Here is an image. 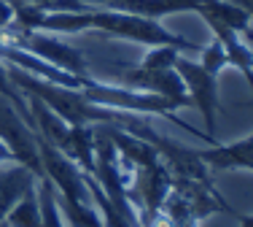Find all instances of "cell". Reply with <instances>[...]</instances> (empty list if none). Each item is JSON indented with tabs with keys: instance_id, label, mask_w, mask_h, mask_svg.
<instances>
[{
	"instance_id": "cell-12",
	"label": "cell",
	"mask_w": 253,
	"mask_h": 227,
	"mask_svg": "<svg viewBox=\"0 0 253 227\" xmlns=\"http://www.w3.org/2000/svg\"><path fill=\"white\" fill-rule=\"evenodd\" d=\"M205 25L213 30V38H218L221 46H224L226 65L237 68L245 76V81L251 84V95H253V49L243 41V35L234 33L232 27L221 25V22H213V19H205Z\"/></svg>"
},
{
	"instance_id": "cell-1",
	"label": "cell",
	"mask_w": 253,
	"mask_h": 227,
	"mask_svg": "<svg viewBox=\"0 0 253 227\" xmlns=\"http://www.w3.org/2000/svg\"><path fill=\"white\" fill-rule=\"evenodd\" d=\"M92 30H100L108 38L129 41V44H140V46H175L180 52H200L197 44L170 33L159 19L126 14V11L92 8Z\"/></svg>"
},
{
	"instance_id": "cell-4",
	"label": "cell",
	"mask_w": 253,
	"mask_h": 227,
	"mask_svg": "<svg viewBox=\"0 0 253 227\" xmlns=\"http://www.w3.org/2000/svg\"><path fill=\"white\" fill-rule=\"evenodd\" d=\"M175 70L183 81L186 92H189V100L197 111L202 114L208 130L205 133L215 141V111H218V76H213L210 70H205L197 59L178 55L175 59Z\"/></svg>"
},
{
	"instance_id": "cell-11",
	"label": "cell",
	"mask_w": 253,
	"mask_h": 227,
	"mask_svg": "<svg viewBox=\"0 0 253 227\" xmlns=\"http://www.w3.org/2000/svg\"><path fill=\"white\" fill-rule=\"evenodd\" d=\"M38 184V176L27 168V165L16 163H0V225H3L5 214L14 208V203L22 198L25 192Z\"/></svg>"
},
{
	"instance_id": "cell-23",
	"label": "cell",
	"mask_w": 253,
	"mask_h": 227,
	"mask_svg": "<svg viewBox=\"0 0 253 227\" xmlns=\"http://www.w3.org/2000/svg\"><path fill=\"white\" fill-rule=\"evenodd\" d=\"M0 227H5V225H0Z\"/></svg>"
},
{
	"instance_id": "cell-17",
	"label": "cell",
	"mask_w": 253,
	"mask_h": 227,
	"mask_svg": "<svg viewBox=\"0 0 253 227\" xmlns=\"http://www.w3.org/2000/svg\"><path fill=\"white\" fill-rule=\"evenodd\" d=\"M0 95H3V98L8 100V103L22 114V119H25L30 127H33V114H30V106H27V95L22 92V89L16 87L14 81H11V76H8V65H5L3 59H0ZM33 130H35V127H33Z\"/></svg>"
},
{
	"instance_id": "cell-8",
	"label": "cell",
	"mask_w": 253,
	"mask_h": 227,
	"mask_svg": "<svg viewBox=\"0 0 253 227\" xmlns=\"http://www.w3.org/2000/svg\"><path fill=\"white\" fill-rule=\"evenodd\" d=\"M0 59L8 65H16V68L33 73L35 79H43V81H51V84H59V87H70V89H81L86 76H76V73H68V70L57 68V65L46 62V59L30 55L25 49H16V46H3L0 44Z\"/></svg>"
},
{
	"instance_id": "cell-22",
	"label": "cell",
	"mask_w": 253,
	"mask_h": 227,
	"mask_svg": "<svg viewBox=\"0 0 253 227\" xmlns=\"http://www.w3.org/2000/svg\"><path fill=\"white\" fill-rule=\"evenodd\" d=\"M240 227H253V214H248V217H240Z\"/></svg>"
},
{
	"instance_id": "cell-18",
	"label": "cell",
	"mask_w": 253,
	"mask_h": 227,
	"mask_svg": "<svg viewBox=\"0 0 253 227\" xmlns=\"http://www.w3.org/2000/svg\"><path fill=\"white\" fill-rule=\"evenodd\" d=\"M178 55H180V49H175V46H148V52H146V57H143L140 68H148V70L175 68Z\"/></svg>"
},
{
	"instance_id": "cell-9",
	"label": "cell",
	"mask_w": 253,
	"mask_h": 227,
	"mask_svg": "<svg viewBox=\"0 0 253 227\" xmlns=\"http://www.w3.org/2000/svg\"><path fill=\"white\" fill-rule=\"evenodd\" d=\"M92 8H111V11H126V14H140L162 19L180 11H197L202 0H81Z\"/></svg>"
},
{
	"instance_id": "cell-19",
	"label": "cell",
	"mask_w": 253,
	"mask_h": 227,
	"mask_svg": "<svg viewBox=\"0 0 253 227\" xmlns=\"http://www.w3.org/2000/svg\"><path fill=\"white\" fill-rule=\"evenodd\" d=\"M197 62H200L205 70H210L213 76H218L221 70L226 68V52H224V46H221V41L213 38L208 46H200V59H197Z\"/></svg>"
},
{
	"instance_id": "cell-3",
	"label": "cell",
	"mask_w": 253,
	"mask_h": 227,
	"mask_svg": "<svg viewBox=\"0 0 253 227\" xmlns=\"http://www.w3.org/2000/svg\"><path fill=\"white\" fill-rule=\"evenodd\" d=\"M0 44L3 46H16L25 49L30 55L46 59V62L57 65V68L68 70L76 76H86V57L81 49L70 46L68 41H62L54 33H41V30H25L16 22H11L5 30H0Z\"/></svg>"
},
{
	"instance_id": "cell-10",
	"label": "cell",
	"mask_w": 253,
	"mask_h": 227,
	"mask_svg": "<svg viewBox=\"0 0 253 227\" xmlns=\"http://www.w3.org/2000/svg\"><path fill=\"white\" fill-rule=\"evenodd\" d=\"M197 157L205 165L218 170H251L253 173V133L232 143H218L215 141L210 149L197 152Z\"/></svg>"
},
{
	"instance_id": "cell-14",
	"label": "cell",
	"mask_w": 253,
	"mask_h": 227,
	"mask_svg": "<svg viewBox=\"0 0 253 227\" xmlns=\"http://www.w3.org/2000/svg\"><path fill=\"white\" fill-rule=\"evenodd\" d=\"M62 154H68L84 173L94 170V127L92 124H70L68 141L62 146Z\"/></svg>"
},
{
	"instance_id": "cell-6",
	"label": "cell",
	"mask_w": 253,
	"mask_h": 227,
	"mask_svg": "<svg viewBox=\"0 0 253 227\" xmlns=\"http://www.w3.org/2000/svg\"><path fill=\"white\" fill-rule=\"evenodd\" d=\"M0 138L11 149L16 163L27 165L38 178H43V168H41L38 157V135L3 95H0Z\"/></svg>"
},
{
	"instance_id": "cell-7",
	"label": "cell",
	"mask_w": 253,
	"mask_h": 227,
	"mask_svg": "<svg viewBox=\"0 0 253 227\" xmlns=\"http://www.w3.org/2000/svg\"><path fill=\"white\" fill-rule=\"evenodd\" d=\"M124 81H126V87H132V89H143V92H154V95H159V98L172 100L178 109L191 106L189 92H186V87H183V81H180L175 68L148 70V68H140V65H137V68L126 70Z\"/></svg>"
},
{
	"instance_id": "cell-16",
	"label": "cell",
	"mask_w": 253,
	"mask_h": 227,
	"mask_svg": "<svg viewBox=\"0 0 253 227\" xmlns=\"http://www.w3.org/2000/svg\"><path fill=\"white\" fill-rule=\"evenodd\" d=\"M57 203H59V211L62 217L70 222V227H105L97 214V208L92 203H78V200H65L57 195Z\"/></svg>"
},
{
	"instance_id": "cell-20",
	"label": "cell",
	"mask_w": 253,
	"mask_h": 227,
	"mask_svg": "<svg viewBox=\"0 0 253 227\" xmlns=\"http://www.w3.org/2000/svg\"><path fill=\"white\" fill-rule=\"evenodd\" d=\"M14 22V5L11 0H0V30H5Z\"/></svg>"
},
{
	"instance_id": "cell-21",
	"label": "cell",
	"mask_w": 253,
	"mask_h": 227,
	"mask_svg": "<svg viewBox=\"0 0 253 227\" xmlns=\"http://www.w3.org/2000/svg\"><path fill=\"white\" fill-rule=\"evenodd\" d=\"M229 3H234L237 8H243L245 14L251 16V22H253V0H229Z\"/></svg>"
},
{
	"instance_id": "cell-2",
	"label": "cell",
	"mask_w": 253,
	"mask_h": 227,
	"mask_svg": "<svg viewBox=\"0 0 253 227\" xmlns=\"http://www.w3.org/2000/svg\"><path fill=\"white\" fill-rule=\"evenodd\" d=\"M81 92L86 95L92 103L105 106V109H116V111H129V114H151V116H167L170 122H175L178 127H186V133L197 135V138L215 143L208 138V133L191 127V124L180 122L175 116L178 106L167 98H159L154 92H143V89H132V87H122V84H108V81H97V79H89L84 81Z\"/></svg>"
},
{
	"instance_id": "cell-5",
	"label": "cell",
	"mask_w": 253,
	"mask_h": 227,
	"mask_svg": "<svg viewBox=\"0 0 253 227\" xmlns=\"http://www.w3.org/2000/svg\"><path fill=\"white\" fill-rule=\"evenodd\" d=\"M38 157H41L43 176L54 184L59 198L78 200V203H92L86 181H84V170L78 168V163H73L68 154H62L57 146H51V143L46 138H41V135H38Z\"/></svg>"
},
{
	"instance_id": "cell-15",
	"label": "cell",
	"mask_w": 253,
	"mask_h": 227,
	"mask_svg": "<svg viewBox=\"0 0 253 227\" xmlns=\"http://www.w3.org/2000/svg\"><path fill=\"white\" fill-rule=\"evenodd\" d=\"M3 225L5 227H41V203H38L35 187L14 203V208L5 214Z\"/></svg>"
},
{
	"instance_id": "cell-13",
	"label": "cell",
	"mask_w": 253,
	"mask_h": 227,
	"mask_svg": "<svg viewBox=\"0 0 253 227\" xmlns=\"http://www.w3.org/2000/svg\"><path fill=\"white\" fill-rule=\"evenodd\" d=\"M197 14L202 16V19H213V22H221V25L232 27L234 33L240 35H253V22L251 16L245 14L243 8H237L234 3H229V0H202L200 8H197Z\"/></svg>"
}]
</instances>
